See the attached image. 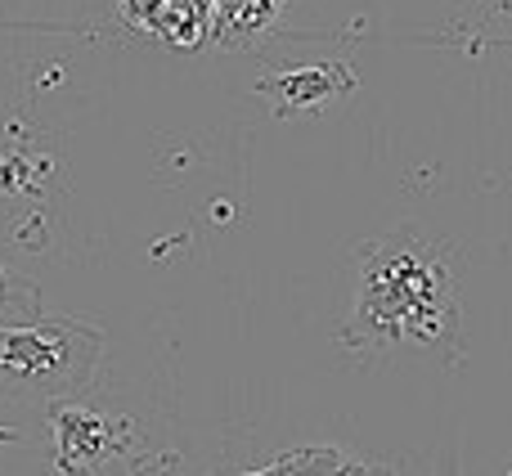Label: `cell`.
<instances>
[{"instance_id":"cell-1","label":"cell","mask_w":512,"mask_h":476,"mask_svg":"<svg viewBox=\"0 0 512 476\" xmlns=\"http://www.w3.org/2000/svg\"><path fill=\"white\" fill-rule=\"evenodd\" d=\"M337 342L355 360L409 346L459 364L463 319L445 247L414 230L382 234L355 247V297Z\"/></svg>"},{"instance_id":"cell-2","label":"cell","mask_w":512,"mask_h":476,"mask_svg":"<svg viewBox=\"0 0 512 476\" xmlns=\"http://www.w3.org/2000/svg\"><path fill=\"white\" fill-rule=\"evenodd\" d=\"M104 333L86 319L45 315L23 328H0V400L50 405L72 400L95 382Z\"/></svg>"},{"instance_id":"cell-3","label":"cell","mask_w":512,"mask_h":476,"mask_svg":"<svg viewBox=\"0 0 512 476\" xmlns=\"http://www.w3.org/2000/svg\"><path fill=\"white\" fill-rule=\"evenodd\" d=\"M45 427H50L59 476H95L113 459H135V423L117 409H95L77 396L50 400Z\"/></svg>"},{"instance_id":"cell-4","label":"cell","mask_w":512,"mask_h":476,"mask_svg":"<svg viewBox=\"0 0 512 476\" xmlns=\"http://www.w3.org/2000/svg\"><path fill=\"white\" fill-rule=\"evenodd\" d=\"M351 90H355L351 63H301V68L274 72V77L256 81V95L274 99V113L279 117L315 113V108L333 104V99L351 95Z\"/></svg>"},{"instance_id":"cell-5","label":"cell","mask_w":512,"mask_h":476,"mask_svg":"<svg viewBox=\"0 0 512 476\" xmlns=\"http://www.w3.org/2000/svg\"><path fill=\"white\" fill-rule=\"evenodd\" d=\"M212 27H216V0H158L149 36L176 45V50H198L203 41H212Z\"/></svg>"},{"instance_id":"cell-6","label":"cell","mask_w":512,"mask_h":476,"mask_svg":"<svg viewBox=\"0 0 512 476\" xmlns=\"http://www.w3.org/2000/svg\"><path fill=\"white\" fill-rule=\"evenodd\" d=\"M283 14V0H216V27L212 41L221 50H248L274 27Z\"/></svg>"},{"instance_id":"cell-7","label":"cell","mask_w":512,"mask_h":476,"mask_svg":"<svg viewBox=\"0 0 512 476\" xmlns=\"http://www.w3.org/2000/svg\"><path fill=\"white\" fill-rule=\"evenodd\" d=\"M382 472L378 463H355L346 459L337 445H301V450L279 454L274 463L256 472H234V476H373Z\"/></svg>"},{"instance_id":"cell-8","label":"cell","mask_w":512,"mask_h":476,"mask_svg":"<svg viewBox=\"0 0 512 476\" xmlns=\"http://www.w3.org/2000/svg\"><path fill=\"white\" fill-rule=\"evenodd\" d=\"M36 319H45L41 292L0 265V328H23V324H36Z\"/></svg>"},{"instance_id":"cell-9","label":"cell","mask_w":512,"mask_h":476,"mask_svg":"<svg viewBox=\"0 0 512 476\" xmlns=\"http://www.w3.org/2000/svg\"><path fill=\"white\" fill-rule=\"evenodd\" d=\"M176 468H180V454L176 450L135 454V459H131V476H176Z\"/></svg>"},{"instance_id":"cell-10","label":"cell","mask_w":512,"mask_h":476,"mask_svg":"<svg viewBox=\"0 0 512 476\" xmlns=\"http://www.w3.org/2000/svg\"><path fill=\"white\" fill-rule=\"evenodd\" d=\"M117 9H122V18L135 27V32H149V23H153V9H158V0H117Z\"/></svg>"},{"instance_id":"cell-11","label":"cell","mask_w":512,"mask_h":476,"mask_svg":"<svg viewBox=\"0 0 512 476\" xmlns=\"http://www.w3.org/2000/svg\"><path fill=\"white\" fill-rule=\"evenodd\" d=\"M441 476H463V472H459V450H454V445H450V450H445V463H441Z\"/></svg>"},{"instance_id":"cell-12","label":"cell","mask_w":512,"mask_h":476,"mask_svg":"<svg viewBox=\"0 0 512 476\" xmlns=\"http://www.w3.org/2000/svg\"><path fill=\"white\" fill-rule=\"evenodd\" d=\"M27 436L18 432V427H0V445H23Z\"/></svg>"}]
</instances>
